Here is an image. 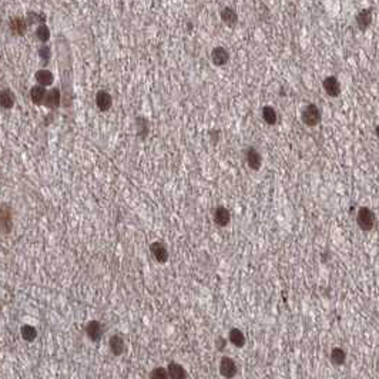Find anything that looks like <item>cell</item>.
<instances>
[{
	"label": "cell",
	"instance_id": "obj_26",
	"mask_svg": "<svg viewBox=\"0 0 379 379\" xmlns=\"http://www.w3.org/2000/svg\"><path fill=\"white\" fill-rule=\"evenodd\" d=\"M46 22V16H42V14H39V13L35 12H30L29 13V16H27V23H39V24H43Z\"/></svg>",
	"mask_w": 379,
	"mask_h": 379
},
{
	"label": "cell",
	"instance_id": "obj_14",
	"mask_svg": "<svg viewBox=\"0 0 379 379\" xmlns=\"http://www.w3.org/2000/svg\"><path fill=\"white\" fill-rule=\"evenodd\" d=\"M14 102H16V97H14V93L10 89L1 90V93H0V104H1L3 108H12Z\"/></svg>",
	"mask_w": 379,
	"mask_h": 379
},
{
	"label": "cell",
	"instance_id": "obj_17",
	"mask_svg": "<svg viewBox=\"0 0 379 379\" xmlns=\"http://www.w3.org/2000/svg\"><path fill=\"white\" fill-rule=\"evenodd\" d=\"M110 349H111V352L115 356L121 355L124 352V341H123V338L118 336V335L111 336V339H110Z\"/></svg>",
	"mask_w": 379,
	"mask_h": 379
},
{
	"label": "cell",
	"instance_id": "obj_28",
	"mask_svg": "<svg viewBox=\"0 0 379 379\" xmlns=\"http://www.w3.org/2000/svg\"><path fill=\"white\" fill-rule=\"evenodd\" d=\"M39 54H40V57L43 58V60H49L50 58V49L47 46H43L40 50H39Z\"/></svg>",
	"mask_w": 379,
	"mask_h": 379
},
{
	"label": "cell",
	"instance_id": "obj_23",
	"mask_svg": "<svg viewBox=\"0 0 379 379\" xmlns=\"http://www.w3.org/2000/svg\"><path fill=\"white\" fill-rule=\"evenodd\" d=\"M263 118H264L267 124L272 126V124H275L276 118H278L276 117V111L271 106H265L264 108H263Z\"/></svg>",
	"mask_w": 379,
	"mask_h": 379
},
{
	"label": "cell",
	"instance_id": "obj_10",
	"mask_svg": "<svg viewBox=\"0 0 379 379\" xmlns=\"http://www.w3.org/2000/svg\"><path fill=\"white\" fill-rule=\"evenodd\" d=\"M27 20H24L22 17H13L10 20V32L14 36H24L27 30Z\"/></svg>",
	"mask_w": 379,
	"mask_h": 379
},
{
	"label": "cell",
	"instance_id": "obj_12",
	"mask_svg": "<svg viewBox=\"0 0 379 379\" xmlns=\"http://www.w3.org/2000/svg\"><path fill=\"white\" fill-rule=\"evenodd\" d=\"M86 333L93 342H97L102 338V326L99 321H90L86 325Z\"/></svg>",
	"mask_w": 379,
	"mask_h": 379
},
{
	"label": "cell",
	"instance_id": "obj_29",
	"mask_svg": "<svg viewBox=\"0 0 379 379\" xmlns=\"http://www.w3.org/2000/svg\"><path fill=\"white\" fill-rule=\"evenodd\" d=\"M218 344H219V348H218L219 351H221V349H224V344H225V341H224V339H218Z\"/></svg>",
	"mask_w": 379,
	"mask_h": 379
},
{
	"label": "cell",
	"instance_id": "obj_22",
	"mask_svg": "<svg viewBox=\"0 0 379 379\" xmlns=\"http://www.w3.org/2000/svg\"><path fill=\"white\" fill-rule=\"evenodd\" d=\"M1 228L4 234H7L12 230V216H10V211H6V204H3V211H1Z\"/></svg>",
	"mask_w": 379,
	"mask_h": 379
},
{
	"label": "cell",
	"instance_id": "obj_18",
	"mask_svg": "<svg viewBox=\"0 0 379 379\" xmlns=\"http://www.w3.org/2000/svg\"><path fill=\"white\" fill-rule=\"evenodd\" d=\"M36 81L40 84V86H50L53 81H54V77H53V74L49 71V70H39L37 73H36Z\"/></svg>",
	"mask_w": 379,
	"mask_h": 379
},
{
	"label": "cell",
	"instance_id": "obj_7",
	"mask_svg": "<svg viewBox=\"0 0 379 379\" xmlns=\"http://www.w3.org/2000/svg\"><path fill=\"white\" fill-rule=\"evenodd\" d=\"M211 60L216 66H224L230 60V54L224 47L218 46L211 52Z\"/></svg>",
	"mask_w": 379,
	"mask_h": 379
},
{
	"label": "cell",
	"instance_id": "obj_2",
	"mask_svg": "<svg viewBox=\"0 0 379 379\" xmlns=\"http://www.w3.org/2000/svg\"><path fill=\"white\" fill-rule=\"evenodd\" d=\"M301 118H302V123H304L305 126H318L320 121H321V111H320V108H318L315 104H308V106L304 108Z\"/></svg>",
	"mask_w": 379,
	"mask_h": 379
},
{
	"label": "cell",
	"instance_id": "obj_25",
	"mask_svg": "<svg viewBox=\"0 0 379 379\" xmlns=\"http://www.w3.org/2000/svg\"><path fill=\"white\" fill-rule=\"evenodd\" d=\"M36 36H37V39H39L40 42L46 43L47 40L50 39V29L47 27L46 24H40V26L37 27V30H36Z\"/></svg>",
	"mask_w": 379,
	"mask_h": 379
},
{
	"label": "cell",
	"instance_id": "obj_1",
	"mask_svg": "<svg viewBox=\"0 0 379 379\" xmlns=\"http://www.w3.org/2000/svg\"><path fill=\"white\" fill-rule=\"evenodd\" d=\"M375 222H377V218H375V214L371 208L368 207H361L356 213V224L358 227L362 231H372L375 228Z\"/></svg>",
	"mask_w": 379,
	"mask_h": 379
},
{
	"label": "cell",
	"instance_id": "obj_6",
	"mask_svg": "<svg viewBox=\"0 0 379 379\" xmlns=\"http://www.w3.org/2000/svg\"><path fill=\"white\" fill-rule=\"evenodd\" d=\"M151 254H153V257H154L160 264L167 263V260H168V251H167V248H165V245H164L162 242H153V244H151Z\"/></svg>",
	"mask_w": 379,
	"mask_h": 379
},
{
	"label": "cell",
	"instance_id": "obj_4",
	"mask_svg": "<svg viewBox=\"0 0 379 379\" xmlns=\"http://www.w3.org/2000/svg\"><path fill=\"white\" fill-rule=\"evenodd\" d=\"M322 87L329 97H338L341 94V83L335 76H328L322 81Z\"/></svg>",
	"mask_w": 379,
	"mask_h": 379
},
{
	"label": "cell",
	"instance_id": "obj_3",
	"mask_svg": "<svg viewBox=\"0 0 379 379\" xmlns=\"http://www.w3.org/2000/svg\"><path fill=\"white\" fill-rule=\"evenodd\" d=\"M372 19H374V16H372V9H371V7L362 9V10L355 16V22L358 29L362 30V32L368 30V29L371 27V24H372Z\"/></svg>",
	"mask_w": 379,
	"mask_h": 379
},
{
	"label": "cell",
	"instance_id": "obj_15",
	"mask_svg": "<svg viewBox=\"0 0 379 379\" xmlns=\"http://www.w3.org/2000/svg\"><path fill=\"white\" fill-rule=\"evenodd\" d=\"M45 106L50 107V108H56L60 106V90L58 89H52L47 93L46 99H45Z\"/></svg>",
	"mask_w": 379,
	"mask_h": 379
},
{
	"label": "cell",
	"instance_id": "obj_20",
	"mask_svg": "<svg viewBox=\"0 0 379 379\" xmlns=\"http://www.w3.org/2000/svg\"><path fill=\"white\" fill-rule=\"evenodd\" d=\"M230 341L237 348H242L245 345V336H244V333L238 328H232L230 331Z\"/></svg>",
	"mask_w": 379,
	"mask_h": 379
},
{
	"label": "cell",
	"instance_id": "obj_27",
	"mask_svg": "<svg viewBox=\"0 0 379 379\" xmlns=\"http://www.w3.org/2000/svg\"><path fill=\"white\" fill-rule=\"evenodd\" d=\"M151 378L153 379H167L168 378V374H167V371H164L162 368H156V369L151 372Z\"/></svg>",
	"mask_w": 379,
	"mask_h": 379
},
{
	"label": "cell",
	"instance_id": "obj_30",
	"mask_svg": "<svg viewBox=\"0 0 379 379\" xmlns=\"http://www.w3.org/2000/svg\"><path fill=\"white\" fill-rule=\"evenodd\" d=\"M375 134H377V137H378V140H379V126L375 127Z\"/></svg>",
	"mask_w": 379,
	"mask_h": 379
},
{
	"label": "cell",
	"instance_id": "obj_31",
	"mask_svg": "<svg viewBox=\"0 0 379 379\" xmlns=\"http://www.w3.org/2000/svg\"><path fill=\"white\" fill-rule=\"evenodd\" d=\"M377 368H378V372H379V359H378V365H377Z\"/></svg>",
	"mask_w": 379,
	"mask_h": 379
},
{
	"label": "cell",
	"instance_id": "obj_13",
	"mask_svg": "<svg viewBox=\"0 0 379 379\" xmlns=\"http://www.w3.org/2000/svg\"><path fill=\"white\" fill-rule=\"evenodd\" d=\"M221 19L225 24H228L230 27H234L238 22V14L232 9V7H224L221 10Z\"/></svg>",
	"mask_w": 379,
	"mask_h": 379
},
{
	"label": "cell",
	"instance_id": "obj_5",
	"mask_svg": "<svg viewBox=\"0 0 379 379\" xmlns=\"http://www.w3.org/2000/svg\"><path fill=\"white\" fill-rule=\"evenodd\" d=\"M219 372L225 378H234L235 374H237V365H235L234 359H231L228 356H224L219 362Z\"/></svg>",
	"mask_w": 379,
	"mask_h": 379
},
{
	"label": "cell",
	"instance_id": "obj_16",
	"mask_svg": "<svg viewBox=\"0 0 379 379\" xmlns=\"http://www.w3.org/2000/svg\"><path fill=\"white\" fill-rule=\"evenodd\" d=\"M46 94L47 92L45 90V87L43 86H35L32 90H30V99H32V102L37 106H40V104H43L45 102V99H46Z\"/></svg>",
	"mask_w": 379,
	"mask_h": 379
},
{
	"label": "cell",
	"instance_id": "obj_9",
	"mask_svg": "<svg viewBox=\"0 0 379 379\" xmlns=\"http://www.w3.org/2000/svg\"><path fill=\"white\" fill-rule=\"evenodd\" d=\"M245 159H247V164L250 165V168L253 170H258L261 167V156L254 147H250L245 153Z\"/></svg>",
	"mask_w": 379,
	"mask_h": 379
},
{
	"label": "cell",
	"instance_id": "obj_11",
	"mask_svg": "<svg viewBox=\"0 0 379 379\" xmlns=\"http://www.w3.org/2000/svg\"><path fill=\"white\" fill-rule=\"evenodd\" d=\"M231 216L230 211L225 207H217L214 211V221L219 227H225L230 222Z\"/></svg>",
	"mask_w": 379,
	"mask_h": 379
},
{
	"label": "cell",
	"instance_id": "obj_24",
	"mask_svg": "<svg viewBox=\"0 0 379 379\" xmlns=\"http://www.w3.org/2000/svg\"><path fill=\"white\" fill-rule=\"evenodd\" d=\"M20 332H22V336H23L24 341H27V342L35 341L36 336H37V331H36L33 326H30V325H23Z\"/></svg>",
	"mask_w": 379,
	"mask_h": 379
},
{
	"label": "cell",
	"instance_id": "obj_19",
	"mask_svg": "<svg viewBox=\"0 0 379 379\" xmlns=\"http://www.w3.org/2000/svg\"><path fill=\"white\" fill-rule=\"evenodd\" d=\"M331 362L333 365L339 367V365H344L345 361H346V352H345L342 348H333L331 351Z\"/></svg>",
	"mask_w": 379,
	"mask_h": 379
},
{
	"label": "cell",
	"instance_id": "obj_21",
	"mask_svg": "<svg viewBox=\"0 0 379 379\" xmlns=\"http://www.w3.org/2000/svg\"><path fill=\"white\" fill-rule=\"evenodd\" d=\"M168 375H170V378L171 379L187 378V374H185L184 368L181 367V365H178V364H174V362H171V364L168 365Z\"/></svg>",
	"mask_w": 379,
	"mask_h": 379
},
{
	"label": "cell",
	"instance_id": "obj_8",
	"mask_svg": "<svg viewBox=\"0 0 379 379\" xmlns=\"http://www.w3.org/2000/svg\"><path fill=\"white\" fill-rule=\"evenodd\" d=\"M96 104H97V107L102 111H107L111 107V104H113V99H111V96L107 92L100 90V92L96 94Z\"/></svg>",
	"mask_w": 379,
	"mask_h": 379
}]
</instances>
